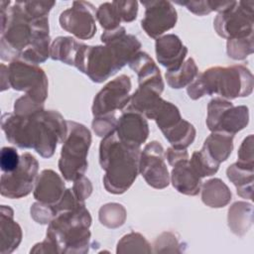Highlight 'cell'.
Returning <instances> with one entry per match:
<instances>
[{
    "mask_svg": "<svg viewBox=\"0 0 254 254\" xmlns=\"http://www.w3.org/2000/svg\"><path fill=\"white\" fill-rule=\"evenodd\" d=\"M0 232L2 254L11 253L19 246L22 240V229L13 219V210L10 206L1 205L0 214Z\"/></svg>",
    "mask_w": 254,
    "mask_h": 254,
    "instance_id": "cell-19",
    "label": "cell"
},
{
    "mask_svg": "<svg viewBox=\"0 0 254 254\" xmlns=\"http://www.w3.org/2000/svg\"><path fill=\"white\" fill-rule=\"evenodd\" d=\"M227 55L233 60H244L253 53V35L227 40Z\"/></svg>",
    "mask_w": 254,
    "mask_h": 254,
    "instance_id": "cell-32",
    "label": "cell"
},
{
    "mask_svg": "<svg viewBox=\"0 0 254 254\" xmlns=\"http://www.w3.org/2000/svg\"><path fill=\"white\" fill-rule=\"evenodd\" d=\"M117 253L126 252H152L149 242L140 233L131 232L124 235L117 244Z\"/></svg>",
    "mask_w": 254,
    "mask_h": 254,
    "instance_id": "cell-29",
    "label": "cell"
},
{
    "mask_svg": "<svg viewBox=\"0 0 254 254\" xmlns=\"http://www.w3.org/2000/svg\"><path fill=\"white\" fill-rule=\"evenodd\" d=\"M176 3L179 5L186 6L189 11L198 16H203L212 12L209 1H178Z\"/></svg>",
    "mask_w": 254,
    "mask_h": 254,
    "instance_id": "cell-41",
    "label": "cell"
},
{
    "mask_svg": "<svg viewBox=\"0 0 254 254\" xmlns=\"http://www.w3.org/2000/svg\"><path fill=\"white\" fill-rule=\"evenodd\" d=\"M238 156V163L248 165V166H254L253 165V135L250 134L247 136L242 144L240 145V148L237 153Z\"/></svg>",
    "mask_w": 254,
    "mask_h": 254,
    "instance_id": "cell-39",
    "label": "cell"
},
{
    "mask_svg": "<svg viewBox=\"0 0 254 254\" xmlns=\"http://www.w3.org/2000/svg\"><path fill=\"white\" fill-rule=\"evenodd\" d=\"M95 8L85 1H74L72 6L60 15L61 27L77 39L88 40L96 33Z\"/></svg>",
    "mask_w": 254,
    "mask_h": 254,
    "instance_id": "cell-12",
    "label": "cell"
},
{
    "mask_svg": "<svg viewBox=\"0 0 254 254\" xmlns=\"http://www.w3.org/2000/svg\"><path fill=\"white\" fill-rule=\"evenodd\" d=\"M8 83L15 90L25 91L39 103L48 97V77L38 64L15 60L8 66Z\"/></svg>",
    "mask_w": 254,
    "mask_h": 254,
    "instance_id": "cell-7",
    "label": "cell"
},
{
    "mask_svg": "<svg viewBox=\"0 0 254 254\" xmlns=\"http://www.w3.org/2000/svg\"><path fill=\"white\" fill-rule=\"evenodd\" d=\"M190 166L196 172V174L202 179L204 177H209L214 175L219 168V165L214 163L205 153L200 151H195L192 153L190 160L189 161Z\"/></svg>",
    "mask_w": 254,
    "mask_h": 254,
    "instance_id": "cell-31",
    "label": "cell"
},
{
    "mask_svg": "<svg viewBox=\"0 0 254 254\" xmlns=\"http://www.w3.org/2000/svg\"><path fill=\"white\" fill-rule=\"evenodd\" d=\"M228 180L236 187L237 194L243 198L252 199L253 194V166L234 163L226 170Z\"/></svg>",
    "mask_w": 254,
    "mask_h": 254,
    "instance_id": "cell-21",
    "label": "cell"
},
{
    "mask_svg": "<svg viewBox=\"0 0 254 254\" xmlns=\"http://www.w3.org/2000/svg\"><path fill=\"white\" fill-rule=\"evenodd\" d=\"M167 160L171 166H174L178 162H181L183 160L189 159V153L186 149H176V148H169L166 153Z\"/></svg>",
    "mask_w": 254,
    "mask_h": 254,
    "instance_id": "cell-42",
    "label": "cell"
},
{
    "mask_svg": "<svg viewBox=\"0 0 254 254\" xmlns=\"http://www.w3.org/2000/svg\"><path fill=\"white\" fill-rule=\"evenodd\" d=\"M201 187V200L210 207H223L231 200V191L220 179H211Z\"/></svg>",
    "mask_w": 254,
    "mask_h": 254,
    "instance_id": "cell-24",
    "label": "cell"
},
{
    "mask_svg": "<svg viewBox=\"0 0 254 254\" xmlns=\"http://www.w3.org/2000/svg\"><path fill=\"white\" fill-rule=\"evenodd\" d=\"M253 75L243 65L210 67L197 74L187 91L191 99L218 94L225 99H234L251 94Z\"/></svg>",
    "mask_w": 254,
    "mask_h": 254,
    "instance_id": "cell-4",
    "label": "cell"
},
{
    "mask_svg": "<svg viewBox=\"0 0 254 254\" xmlns=\"http://www.w3.org/2000/svg\"><path fill=\"white\" fill-rule=\"evenodd\" d=\"M249 122L246 106H234L230 101L214 98L207 105L206 125L211 132H223L235 135Z\"/></svg>",
    "mask_w": 254,
    "mask_h": 254,
    "instance_id": "cell-8",
    "label": "cell"
},
{
    "mask_svg": "<svg viewBox=\"0 0 254 254\" xmlns=\"http://www.w3.org/2000/svg\"><path fill=\"white\" fill-rule=\"evenodd\" d=\"M233 135L223 132H212L204 141L201 151L204 152L214 163L227 160L233 149Z\"/></svg>",
    "mask_w": 254,
    "mask_h": 254,
    "instance_id": "cell-20",
    "label": "cell"
},
{
    "mask_svg": "<svg viewBox=\"0 0 254 254\" xmlns=\"http://www.w3.org/2000/svg\"><path fill=\"white\" fill-rule=\"evenodd\" d=\"M115 133L124 144L140 148L149 135L148 122L141 113L124 110L119 120H117Z\"/></svg>",
    "mask_w": 254,
    "mask_h": 254,
    "instance_id": "cell-15",
    "label": "cell"
},
{
    "mask_svg": "<svg viewBox=\"0 0 254 254\" xmlns=\"http://www.w3.org/2000/svg\"><path fill=\"white\" fill-rule=\"evenodd\" d=\"M71 190H73V192L76 195V197L80 201L84 202V200L92 192V185H91L90 181L87 178L82 176L81 178H79V179L74 181V184H73Z\"/></svg>",
    "mask_w": 254,
    "mask_h": 254,
    "instance_id": "cell-40",
    "label": "cell"
},
{
    "mask_svg": "<svg viewBox=\"0 0 254 254\" xmlns=\"http://www.w3.org/2000/svg\"><path fill=\"white\" fill-rule=\"evenodd\" d=\"M21 161L16 149L12 147H3L0 154V167L2 173H12L18 169Z\"/></svg>",
    "mask_w": 254,
    "mask_h": 254,
    "instance_id": "cell-35",
    "label": "cell"
},
{
    "mask_svg": "<svg viewBox=\"0 0 254 254\" xmlns=\"http://www.w3.org/2000/svg\"><path fill=\"white\" fill-rule=\"evenodd\" d=\"M65 191L64 183L53 170H44L36 181L34 197L43 203L54 205Z\"/></svg>",
    "mask_w": 254,
    "mask_h": 254,
    "instance_id": "cell-17",
    "label": "cell"
},
{
    "mask_svg": "<svg viewBox=\"0 0 254 254\" xmlns=\"http://www.w3.org/2000/svg\"><path fill=\"white\" fill-rule=\"evenodd\" d=\"M173 167L171 175L173 187L183 194H198L202 185L201 178L190 166L189 159L178 162Z\"/></svg>",
    "mask_w": 254,
    "mask_h": 254,
    "instance_id": "cell-18",
    "label": "cell"
},
{
    "mask_svg": "<svg viewBox=\"0 0 254 254\" xmlns=\"http://www.w3.org/2000/svg\"><path fill=\"white\" fill-rule=\"evenodd\" d=\"M91 216L85 204L62 211L49 223L47 238L59 253H86L88 251Z\"/></svg>",
    "mask_w": 254,
    "mask_h": 254,
    "instance_id": "cell-5",
    "label": "cell"
},
{
    "mask_svg": "<svg viewBox=\"0 0 254 254\" xmlns=\"http://www.w3.org/2000/svg\"><path fill=\"white\" fill-rule=\"evenodd\" d=\"M95 18L105 31H111L120 27V17L112 2L101 4L95 13Z\"/></svg>",
    "mask_w": 254,
    "mask_h": 254,
    "instance_id": "cell-30",
    "label": "cell"
},
{
    "mask_svg": "<svg viewBox=\"0 0 254 254\" xmlns=\"http://www.w3.org/2000/svg\"><path fill=\"white\" fill-rule=\"evenodd\" d=\"M98 218L102 225L114 229L125 222L126 210L120 203H106L100 207Z\"/></svg>",
    "mask_w": 254,
    "mask_h": 254,
    "instance_id": "cell-28",
    "label": "cell"
},
{
    "mask_svg": "<svg viewBox=\"0 0 254 254\" xmlns=\"http://www.w3.org/2000/svg\"><path fill=\"white\" fill-rule=\"evenodd\" d=\"M1 127L10 143L34 149L44 158L52 157L58 143H64L67 135L66 121L55 110L43 109L29 116L5 113Z\"/></svg>",
    "mask_w": 254,
    "mask_h": 254,
    "instance_id": "cell-1",
    "label": "cell"
},
{
    "mask_svg": "<svg viewBox=\"0 0 254 254\" xmlns=\"http://www.w3.org/2000/svg\"><path fill=\"white\" fill-rule=\"evenodd\" d=\"M254 1L236 2L230 8L219 12L213 21L216 33L227 40L253 35Z\"/></svg>",
    "mask_w": 254,
    "mask_h": 254,
    "instance_id": "cell-9",
    "label": "cell"
},
{
    "mask_svg": "<svg viewBox=\"0 0 254 254\" xmlns=\"http://www.w3.org/2000/svg\"><path fill=\"white\" fill-rule=\"evenodd\" d=\"M140 148L130 147L119 140L115 130L103 137L99 146V163L105 171L104 188L121 194L134 183L139 173Z\"/></svg>",
    "mask_w": 254,
    "mask_h": 254,
    "instance_id": "cell-3",
    "label": "cell"
},
{
    "mask_svg": "<svg viewBox=\"0 0 254 254\" xmlns=\"http://www.w3.org/2000/svg\"><path fill=\"white\" fill-rule=\"evenodd\" d=\"M198 69L192 58H189L178 70L166 71V79L172 88H183L190 85L197 76Z\"/></svg>",
    "mask_w": 254,
    "mask_h": 254,
    "instance_id": "cell-27",
    "label": "cell"
},
{
    "mask_svg": "<svg viewBox=\"0 0 254 254\" xmlns=\"http://www.w3.org/2000/svg\"><path fill=\"white\" fill-rule=\"evenodd\" d=\"M82 45L71 37H58L51 46L50 56L55 61L74 66Z\"/></svg>",
    "mask_w": 254,
    "mask_h": 254,
    "instance_id": "cell-25",
    "label": "cell"
},
{
    "mask_svg": "<svg viewBox=\"0 0 254 254\" xmlns=\"http://www.w3.org/2000/svg\"><path fill=\"white\" fill-rule=\"evenodd\" d=\"M23 10L32 19L48 17L51 9L56 5L55 1H19Z\"/></svg>",
    "mask_w": 254,
    "mask_h": 254,
    "instance_id": "cell-33",
    "label": "cell"
},
{
    "mask_svg": "<svg viewBox=\"0 0 254 254\" xmlns=\"http://www.w3.org/2000/svg\"><path fill=\"white\" fill-rule=\"evenodd\" d=\"M139 172L154 189L162 190L169 186L170 175L164 159V148L159 142L148 143L140 153Z\"/></svg>",
    "mask_w": 254,
    "mask_h": 254,
    "instance_id": "cell-13",
    "label": "cell"
},
{
    "mask_svg": "<svg viewBox=\"0 0 254 254\" xmlns=\"http://www.w3.org/2000/svg\"><path fill=\"white\" fill-rule=\"evenodd\" d=\"M67 135L64 141L59 160V169L66 181H72L84 176L88 163L86 157L91 144L90 131L82 124L66 121Z\"/></svg>",
    "mask_w": 254,
    "mask_h": 254,
    "instance_id": "cell-6",
    "label": "cell"
},
{
    "mask_svg": "<svg viewBox=\"0 0 254 254\" xmlns=\"http://www.w3.org/2000/svg\"><path fill=\"white\" fill-rule=\"evenodd\" d=\"M156 56L159 64L167 68V71L178 70L184 63L188 49L181 39L174 34L165 35L156 40Z\"/></svg>",
    "mask_w": 254,
    "mask_h": 254,
    "instance_id": "cell-16",
    "label": "cell"
},
{
    "mask_svg": "<svg viewBox=\"0 0 254 254\" xmlns=\"http://www.w3.org/2000/svg\"><path fill=\"white\" fill-rule=\"evenodd\" d=\"M44 109V103H39L25 94L15 101L14 113L19 116H29Z\"/></svg>",
    "mask_w": 254,
    "mask_h": 254,
    "instance_id": "cell-34",
    "label": "cell"
},
{
    "mask_svg": "<svg viewBox=\"0 0 254 254\" xmlns=\"http://www.w3.org/2000/svg\"><path fill=\"white\" fill-rule=\"evenodd\" d=\"M39 163L30 153L21 155L20 165L12 173L1 175V194L9 198H21L28 195L35 185Z\"/></svg>",
    "mask_w": 254,
    "mask_h": 254,
    "instance_id": "cell-10",
    "label": "cell"
},
{
    "mask_svg": "<svg viewBox=\"0 0 254 254\" xmlns=\"http://www.w3.org/2000/svg\"><path fill=\"white\" fill-rule=\"evenodd\" d=\"M105 46L83 45L78 53L75 67L94 82H103L116 73L139 52L141 43L127 35L124 27L107 32L102 37Z\"/></svg>",
    "mask_w": 254,
    "mask_h": 254,
    "instance_id": "cell-2",
    "label": "cell"
},
{
    "mask_svg": "<svg viewBox=\"0 0 254 254\" xmlns=\"http://www.w3.org/2000/svg\"><path fill=\"white\" fill-rule=\"evenodd\" d=\"M130 90L131 80L126 74L109 81L94 97L91 108L93 116L109 115L116 110H123L130 101Z\"/></svg>",
    "mask_w": 254,
    "mask_h": 254,
    "instance_id": "cell-11",
    "label": "cell"
},
{
    "mask_svg": "<svg viewBox=\"0 0 254 254\" xmlns=\"http://www.w3.org/2000/svg\"><path fill=\"white\" fill-rule=\"evenodd\" d=\"M252 221L253 208L251 203L237 201L229 207L228 226L234 234L243 236L252 225Z\"/></svg>",
    "mask_w": 254,
    "mask_h": 254,
    "instance_id": "cell-23",
    "label": "cell"
},
{
    "mask_svg": "<svg viewBox=\"0 0 254 254\" xmlns=\"http://www.w3.org/2000/svg\"><path fill=\"white\" fill-rule=\"evenodd\" d=\"M113 5L120 17L121 22H132L136 19L138 13L137 1H113Z\"/></svg>",
    "mask_w": 254,
    "mask_h": 254,
    "instance_id": "cell-38",
    "label": "cell"
},
{
    "mask_svg": "<svg viewBox=\"0 0 254 254\" xmlns=\"http://www.w3.org/2000/svg\"><path fill=\"white\" fill-rule=\"evenodd\" d=\"M117 120L114 114L95 116L92 121V129L99 137H105L116 128Z\"/></svg>",
    "mask_w": 254,
    "mask_h": 254,
    "instance_id": "cell-36",
    "label": "cell"
},
{
    "mask_svg": "<svg viewBox=\"0 0 254 254\" xmlns=\"http://www.w3.org/2000/svg\"><path fill=\"white\" fill-rule=\"evenodd\" d=\"M57 213L51 204L43 203V202H35L31 207V216L33 219L41 224L50 223L55 217Z\"/></svg>",
    "mask_w": 254,
    "mask_h": 254,
    "instance_id": "cell-37",
    "label": "cell"
},
{
    "mask_svg": "<svg viewBox=\"0 0 254 254\" xmlns=\"http://www.w3.org/2000/svg\"><path fill=\"white\" fill-rule=\"evenodd\" d=\"M128 65L130 68L136 71L139 84L163 81L160 69L152 58H150V56L144 52H138L130 60Z\"/></svg>",
    "mask_w": 254,
    "mask_h": 254,
    "instance_id": "cell-22",
    "label": "cell"
},
{
    "mask_svg": "<svg viewBox=\"0 0 254 254\" xmlns=\"http://www.w3.org/2000/svg\"><path fill=\"white\" fill-rule=\"evenodd\" d=\"M145 7V16L141 21V26L146 34L158 39L168 30L176 26L178 20L177 10L169 1H142Z\"/></svg>",
    "mask_w": 254,
    "mask_h": 254,
    "instance_id": "cell-14",
    "label": "cell"
},
{
    "mask_svg": "<svg viewBox=\"0 0 254 254\" xmlns=\"http://www.w3.org/2000/svg\"><path fill=\"white\" fill-rule=\"evenodd\" d=\"M164 136L173 148L187 149L195 138V129L191 123L182 119L175 127L165 132Z\"/></svg>",
    "mask_w": 254,
    "mask_h": 254,
    "instance_id": "cell-26",
    "label": "cell"
}]
</instances>
